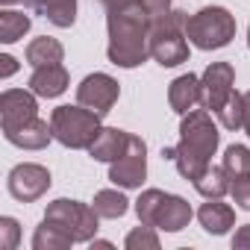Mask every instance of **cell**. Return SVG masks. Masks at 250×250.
Masks as SVG:
<instances>
[{
    "label": "cell",
    "instance_id": "22",
    "mask_svg": "<svg viewBox=\"0 0 250 250\" xmlns=\"http://www.w3.org/2000/svg\"><path fill=\"white\" fill-rule=\"evenodd\" d=\"M215 115H218V121H221L224 130H244V94L232 91L229 100Z\"/></svg>",
    "mask_w": 250,
    "mask_h": 250
},
{
    "label": "cell",
    "instance_id": "4",
    "mask_svg": "<svg viewBox=\"0 0 250 250\" xmlns=\"http://www.w3.org/2000/svg\"><path fill=\"white\" fill-rule=\"evenodd\" d=\"M50 130L53 139L71 150H88L94 136L100 133V115L85 106H56L50 112Z\"/></svg>",
    "mask_w": 250,
    "mask_h": 250
},
{
    "label": "cell",
    "instance_id": "7",
    "mask_svg": "<svg viewBox=\"0 0 250 250\" xmlns=\"http://www.w3.org/2000/svg\"><path fill=\"white\" fill-rule=\"evenodd\" d=\"M145 177H147V145L139 136H130L127 153L109 165V183L121 188H142Z\"/></svg>",
    "mask_w": 250,
    "mask_h": 250
},
{
    "label": "cell",
    "instance_id": "24",
    "mask_svg": "<svg viewBox=\"0 0 250 250\" xmlns=\"http://www.w3.org/2000/svg\"><path fill=\"white\" fill-rule=\"evenodd\" d=\"M224 171L229 174V180L241 177V174H250V147L244 145H229L224 150Z\"/></svg>",
    "mask_w": 250,
    "mask_h": 250
},
{
    "label": "cell",
    "instance_id": "6",
    "mask_svg": "<svg viewBox=\"0 0 250 250\" xmlns=\"http://www.w3.org/2000/svg\"><path fill=\"white\" fill-rule=\"evenodd\" d=\"M97 221H100V215L94 212V206H85V203L68 200V197L53 200L44 212V224L65 232L74 244L77 241H91L94 232H97Z\"/></svg>",
    "mask_w": 250,
    "mask_h": 250
},
{
    "label": "cell",
    "instance_id": "10",
    "mask_svg": "<svg viewBox=\"0 0 250 250\" xmlns=\"http://www.w3.org/2000/svg\"><path fill=\"white\" fill-rule=\"evenodd\" d=\"M232 83H235L232 65H229V62H212V65L203 71V77H200V85H203V109L218 112V109L229 100V94L235 91Z\"/></svg>",
    "mask_w": 250,
    "mask_h": 250
},
{
    "label": "cell",
    "instance_id": "17",
    "mask_svg": "<svg viewBox=\"0 0 250 250\" xmlns=\"http://www.w3.org/2000/svg\"><path fill=\"white\" fill-rule=\"evenodd\" d=\"M62 56H65L62 44H59L56 39H50V36H39V39H33V42L27 44V62H30L33 68H42V65H59Z\"/></svg>",
    "mask_w": 250,
    "mask_h": 250
},
{
    "label": "cell",
    "instance_id": "14",
    "mask_svg": "<svg viewBox=\"0 0 250 250\" xmlns=\"http://www.w3.org/2000/svg\"><path fill=\"white\" fill-rule=\"evenodd\" d=\"M3 136H6V142L18 145V147H24V150H42V147L50 145L53 130H50L47 121L33 118V121L21 124V127H15V130H3Z\"/></svg>",
    "mask_w": 250,
    "mask_h": 250
},
{
    "label": "cell",
    "instance_id": "28",
    "mask_svg": "<svg viewBox=\"0 0 250 250\" xmlns=\"http://www.w3.org/2000/svg\"><path fill=\"white\" fill-rule=\"evenodd\" d=\"M139 3L150 12V18H159L165 12H171V0H139Z\"/></svg>",
    "mask_w": 250,
    "mask_h": 250
},
{
    "label": "cell",
    "instance_id": "25",
    "mask_svg": "<svg viewBox=\"0 0 250 250\" xmlns=\"http://www.w3.org/2000/svg\"><path fill=\"white\" fill-rule=\"evenodd\" d=\"M127 250H159V235H156V227L150 224H142L136 227L130 235H127Z\"/></svg>",
    "mask_w": 250,
    "mask_h": 250
},
{
    "label": "cell",
    "instance_id": "16",
    "mask_svg": "<svg viewBox=\"0 0 250 250\" xmlns=\"http://www.w3.org/2000/svg\"><path fill=\"white\" fill-rule=\"evenodd\" d=\"M197 221L209 235H224L229 232V227H235V209L229 203H221V197H215L197 209Z\"/></svg>",
    "mask_w": 250,
    "mask_h": 250
},
{
    "label": "cell",
    "instance_id": "11",
    "mask_svg": "<svg viewBox=\"0 0 250 250\" xmlns=\"http://www.w3.org/2000/svg\"><path fill=\"white\" fill-rule=\"evenodd\" d=\"M36 91L27 88H6L0 94V121H3V130H15L21 124L39 118V103H36Z\"/></svg>",
    "mask_w": 250,
    "mask_h": 250
},
{
    "label": "cell",
    "instance_id": "29",
    "mask_svg": "<svg viewBox=\"0 0 250 250\" xmlns=\"http://www.w3.org/2000/svg\"><path fill=\"white\" fill-rule=\"evenodd\" d=\"M232 247L235 250H250V224H241L232 235Z\"/></svg>",
    "mask_w": 250,
    "mask_h": 250
},
{
    "label": "cell",
    "instance_id": "27",
    "mask_svg": "<svg viewBox=\"0 0 250 250\" xmlns=\"http://www.w3.org/2000/svg\"><path fill=\"white\" fill-rule=\"evenodd\" d=\"M18 235H21V229H18L15 218H0V247L3 250L18 247Z\"/></svg>",
    "mask_w": 250,
    "mask_h": 250
},
{
    "label": "cell",
    "instance_id": "5",
    "mask_svg": "<svg viewBox=\"0 0 250 250\" xmlns=\"http://www.w3.org/2000/svg\"><path fill=\"white\" fill-rule=\"evenodd\" d=\"M186 36L200 50L227 47L235 39V15L224 6H206L186 18Z\"/></svg>",
    "mask_w": 250,
    "mask_h": 250
},
{
    "label": "cell",
    "instance_id": "31",
    "mask_svg": "<svg viewBox=\"0 0 250 250\" xmlns=\"http://www.w3.org/2000/svg\"><path fill=\"white\" fill-rule=\"evenodd\" d=\"M244 130L250 136V91H244Z\"/></svg>",
    "mask_w": 250,
    "mask_h": 250
},
{
    "label": "cell",
    "instance_id": "32",
    "mask_svg": "<svg viewBox=\"0 0 250 250\" xmlns=\"http://www.w3.org/2000/svg\"><path fill=\"white\" fill-rule=\"evenodd\" d=\"M247 47H250V27H247Z\"/></svg>",
    "mask_w": 250,
    "mask_h": 250
},
{
    "label": "cell",
    "instance_id": "20",
    "mask_svg": "<svg viewBox=\"0 0 250 250\" xmlns=\"http://www.w3.org/2000/svg\"><path fill=\"white\" fill-rule=\"evenodd\" d=\"M33 27V18L24 15V12H15V9H3L0 12V42L3 44H12L18 39H24V33Z\"/></svg>",
    "mask_w": 250,
    "mask_h": 250
},
{
    "label": "cell",
    "instance_id": "30",
    "mask_svg": "<svg viewBox=\"0 0 250 250\" xmlns=\"http://www.w3.org/2000/svg\"><path fill=\"white\" fill-rule=\"evenodd\" d=\"M0 62H3V68H0V77H3V80H6V77H12V74L18 71V62H15L9 53H3V56H0Z\"/></svg>",
    "mask_w": 250,
    "mask_h": 250
},
{
    "label": "cell",
    "instance_id": "15",
    "mask_svg": "<svg viewBox=\"0 0 250 250\" xmlns=\"http://www.w3.org/2000/svg\"><path fill=\"white\" fill-rule=\"evenodd\" d=\"M71 77L68 71L59 65H42V68H33V77H30V91H36L39 97H59L65 94Z\"/></svg>",
    "mask_w": 250,
    "mask_h": 250
},
{
    "label": "cell",
    "instance_id": "23",
    "mask_svg": "<svg viewBox=\"0 0 250 250\" xmlns=\"http://www.w3.org/2000/svg\"><path fill=\"white\" fill-rule=\"evenodd\" d=\"M74 241L65 235V232H59L56 227H50V224H44L42 221V227L36 229V235H33V247L36 250H68Z\"/></svg>",
    "mask_w": 250,
    "mask_h": 250
},
{
    "label": "cell",
    "instance_id": "21",
    "mask_svg": "<svg viewBox=\"0 0 250 250\" xmlns=\"http://www.w3.org/2000/svg\"><path fill=\"white\" fill-rule=\"evenodd\" d=\"M53 27H71L77 21V0H44L42 9H39Z\"/></svg>",
    "mask_w": 250,
    "mask_h": 250
},
{
    "label": "cell",
    "instance_id": "26",
    "mask_svg": "<svg viewBox=\"0 0 250 250\" xmlns=\"http://www.w3.org/2000/svg\"><path fill=\"white\" fill-rule=\"evenodd\" d=\"M229 194H232L235 206H241L244 212H250V174H241V177L229 180Z\"/></svg>",
    "mask_w": 250,
    "mask_h": 250
},
{
    "label": "cell",
    "instance_id": "13",
    "mask_svg": "<svg viewBox=\"0 0 250 250\" xmlns=\"http://www.w3.org/2000/svg\"><path fill=\"white\" fill-rule=\"evenodd\" d=\"M168 103L177 115H188L191 109H197L203 103V85H200V77L194 74H183L171 83L168 88Z\"/></svg>",
    "mask_w": 250,
    "mask_h": 250
},
{
    "label": "cell",
    "instance_id": "18",
    "mask_svg": "<svg viewBox=\"0 0 250 250\" xmlns=\"http://www.w3.org/2000/svg\"><path fill=\"white\" fill-rule=\"evenodd\" d=\"M91 206H94V212H97L100 218H109V221H115V218H124V215H127V209H130V200L124 197L118 188H103V191H97V194H94Z\"/></svg>",
    "mask_w": 250,
    "mask_h": 250
},
{
    "label": "cell",
    "instance_id": "8",
    "mask_svg": "<svg viewBox=\"0 0 250 250\" xmlns=\"http://www.w3.org/2000/svg\"><path fill=\"white\" fill-rule=\"evenodd\" d=\"M118 94H121V85L109 74H88L77 85V103L91 109L100 118H106L112 112V106L118 103Z\"/></svg>",
    "mask_w": 250,
    "mask_h": 250
},
{
    "label": "cell",
    "instance_id": "33",
    "mask_svg": "<svg viewBox=\"0 0 250 250\" xmlns=\"http://www.w3.org/2000/svg\"><path fill=\"white\" fill-rule=\"evenodd\" d=\"M9 3H15V0H3V6H9Z\"/></svg>",
    "mask_w": 250,
    "mask_h": 250
},
{
    "label": "cell",
    "instance_id": "9",
    "mask_svg": "<svg viewBox=\"0 0 250 250\" xmlns=\"http://www.w3.org/2000/svg\"><path fill=\"white\" fill-rule=\"evenodd\" d=\"M47 188H50V171L44 165L24 162V165H15L9 171V194L21 203L39 200Z\"/></svg>",
    "mask_w": 250,
    "mask_h": 250
},
{
    "label": "cell",
    "instance_id": "1",
    "mask_svg": "<svg viewBox=\"0 0 250 250\" xmlns=\"http://www.w3.org/2000/svg\"><path fill=\"white\" fill-rule=\"evenodd\" d=\"M218 142H221V133L212 124L209 112L206 109H191L188 115H183L180 145H174V159L171 162H177V171L186 180L197 183L209 171V159L215 156Z\"/></svg>",
    "mask_w": 250,
    "mask_h": 250
},
{
    "label": "cell",
    "instance_id": "12",
    "mask_svg": "<svg viewBox=\"0 0 250 250\" xmlns=\"http://www.w3.org/2000/svg\"><path fill=\"white\" fill-rule=\"evenodd\" d=\"M127 147H130V133H124L118 127H100V133L88 145V156L97 162H115L127 153Z\"/></svg>",
    "mask_w": 250,
    "mask_h": 250
},
{
    "label": "cell",
    "instance_id": "3",
    "mask_svg": "<svg viewBox=\"0 0 250 250\" xmlns=\"http://www.w3.org/2000/svg\"><path fill=\"white\" fill-rule=\"evenodd\" d=\"M136 215H139L142 224H150V227L165 229V232H180L183 227H188L194 212L183 197L165 194L159 188H147L136 200Z\"/></svg>",
    "mask_w": 250,
    "mask_h": 250
},
{
    "label": "cell",
    "instance_id": "19",
    "mask_svg": "<svg viewBox=\"0 0 250 250\" xmlns=\"http://www.w3.org/2000/svg\"><path fill=\"white\" fill-rule=\"evenodd\" d=\"M194 188H197L206 200L224 197V194L229 191V174L224 171V165H209V171L194 183Z\"/></svg>",
    "mask_w": 250,
    "mask_h": 250
},
{
    "label": "cell",
    "instance_id": "2",
    "mask_svg": "<svg viewBox=\"0 0 250 250\" xmlns=\"http://www.w3.org/2000/svg\"><path fill=\"white\" fill-rule=\"evenodd\" d=\"M186 12L171 9L150 24V56L162 68L183 65L188 59V36H186Z\"/></svg>",
    "mask_w": 250,
    "mask_h": 250
}]
</instances>
